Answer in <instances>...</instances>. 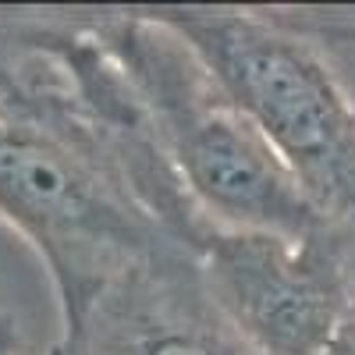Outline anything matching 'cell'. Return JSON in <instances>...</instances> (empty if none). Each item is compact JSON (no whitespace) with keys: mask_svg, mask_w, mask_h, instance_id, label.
Returning a JSON list of instances; mask_svg holds the SVG:
<instances>
[{"mask_svg":"<svg viewBox=\"0 0 355 355\" xmlns=\"http://www.w3.org/2000/svg\"><path fill=\"white\" fill-rule=\"evenodd\" d=\"M89 21L128 82L164 160L206 220L281 234L331 224L196 50L150 4L89 8Z\"/></svg>","mask_w":355,"mask_h":355,"instance_id":"1","label":"cell"},{"mask_svg":"<svg viewBox=\"0 0 355 355\" xmlns=\"http://www.w3.org/2000/svg\"><path fill=\"white\" fill-rule=\"evenodd\" d=\"M331 224H355V100L277 4H150Z\"/></svg>","mask_w":355,"mask_h":355,"instance_id":"2","label":"cell"},{"mask_svg":"<svg viewBox=\"0 0 355 355\" xmlns=\"http://www.w3.org/2000/svg\"><path fill=\"white\" fill-rule=\"evenodd\" d=\"M220 313L263 355H320L348 295V234L327 224L309 234L206 224L192 249Z\"/></svg>","mask_w":355,"mask_h":355,"instance_id":"3","label":"cell"},{"mask_svg":"<svg viewBox=\"0 0 355 355\" xmlns=\"http://www.w3.org/2000/svg\"><path fill=\"white\" fill-rule=\"evenodd\" d=\"M46 355H263L220 313L196 256L167 245L128 266L71 316Z\"/></svg>","mask_w":355,"mask_h":355,"instance_id":"4","label":"cell"},{"mask_svg":"<svg viewBox=\"0 0 355 355\" xmlns=\"http://www.w3.org/2000/svg\"><path fill=\"white\" fill-rule=\"evenodd\" d=\"M345 234H348V295L338 327L320 355H355V224H348Z\"/></svg>","mask_w":355,"mask_h":355,"instance_id":"5","label":"cell"},{"mask_svg":"<svg viewBox=\"0 0 355 355\" xmlns=\"http://www.w3.org/2000/svg\"><path fill=\"white\" fill-rule=\"evenodd\" d=\"M21 348V323L15 313L0 309V355H18Z\"/></svg>","mask_w":355,"mask_h":355,"instance_id":"6","label":"cell"}]
</instances>
